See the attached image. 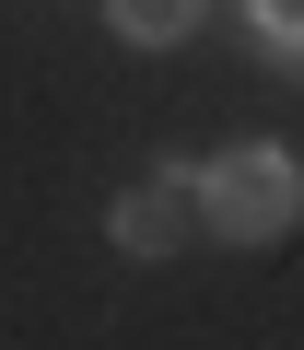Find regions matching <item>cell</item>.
<instances>
[{
	"mask_svg": "<svg viewBox=\"0 0 304 350\" xmlns=\"http://www.w3.org/2000/svg\"><path fill=\"white\" fill-rule=\"evenodd\" d=\"M105 24H117V47H188L211 24V0H105Z\"/></svg>",
	"mask_w": 304,
	"mask_h": 350,
	"instance_id": "obj_4",
	"label": "cell"
},
{
	"mask_svg": "<svg viewBox=\"0 0 304 350\" xmlns=\"http://www.w3.org/2000/svg\"><path fill=\"white\" fill-rule=\"evenodd\" d=\"M188 199H199V234H211V245L257 257V245H281V234L304 222V163H292L281 140H234V152H199Z\"/></svg>",
	"mask_w": 304,
	"mask_h": 350,
	"instance_id": "obj_1",
	"label": "cell"
},
{
	"mask_svg": "<svg viewBox=\"0 0 304 350\" xmlns=\"http://www.w3.org/2000/svg\"><path fill=\"white\" fill-rule=\"evenodd\" d=\"M188 234H199V199H188V175H164V163L129 175V187L105 199V245L117 257H176Z\"/></svg>",
	"mask_w": 304,
	"mask_h": 350,
	"instance_id": "obj_2",
	"label": "cell"
},
{
	"mask_svg": "<svg viewBox=\"0 0 304 350\" xmlns=\"http://www.w3.org/2000/svg\"><path fill=\"white\" fill-rule=\"evenodd\" d=\"M234 24H246V59L304 94V0H234Z\"/></svg>",
	"mask_w": 304,
	"mask_h": 350,
	"instance_id": "obj_3",
	"label": "cell"
}]
</instances>
